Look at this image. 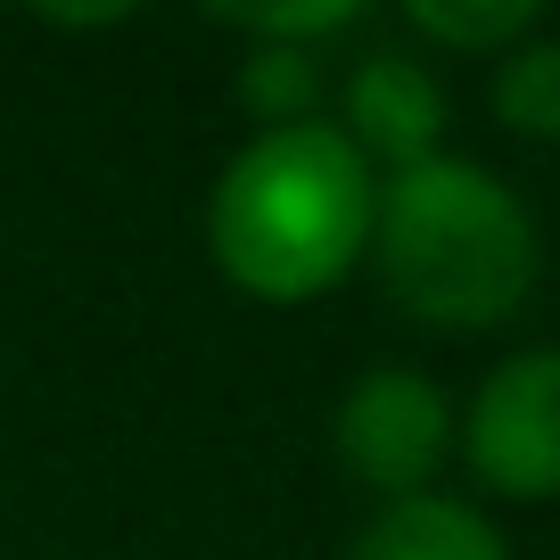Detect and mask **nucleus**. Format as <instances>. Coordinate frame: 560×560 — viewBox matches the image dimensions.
I'll use <instances>...</instances> for the list:
<instances>
[{
  "label": "nucleus",
  "mask_w": 560,
  "mask_h": 560,
  "mask_svg": "<svg viewBox=\"0 0 560 560\" xmlns=\"http://www.w3.org/2000/svg\"><path fill=\"white\" fill-rule=\"evenodd\" d=\"M454 454L503 503H560V347H511L470 387Z\"/></svg>",
  "instance_id": "obj_4"
},
{
  "label": "nucleus",
  "mask_w": 560,
  "mask_h": 560,
  "mask_svg": "<svg viewBox=\"0 0 560 560\" xmlns=\"http://www.w3.org/2000/svg\"><path fill=\"white\" fill-rule=\"evenodd\" d=\"M487 107L511 140H536V149H560V34L536 25L520 50H503L487 67Z\"/></svg>",
  "instance_id": "obj_9"
},
{
  "label": "nucleus",
  "mask_w": 560,
  "mask_h": 560,
  "mask_svg": "<svg viewBox=\"0 0 560 560\" xmlns=\"http://www.w3.org/2000/svg\"><path fill=\"white\" fill-rule=\"evenodd\" d=\"M231 100L256 116V132H289V124H322L330 116V74L322 50H280V42H240V74Z\"/></svg>",
  "instance_id": "obj_8"
},
{
  "label": "nucleus",
  "mask_w": 560,
  "mask_h": 560,
  "mask_svg": "<svg viewBox=\"0 0 560 560\" xmlns=\"http://www.w3.org/2000/svg\"><path fill=\"white\" fill-rule=\"evenodd\" d=\"M338 560H511L503 527L487 520L462 494H404V503H380L363 527L347 536Z\"/></svg>",
  "instance_id": "obj_6"
},
{
  "label": "nucleus",
  "mask_w": 560,
  "mask_h": 560,
  "mask_svg": "<svg viewBox=\"0 0 560 560\" xmlns=\"http://www.w3.org/2000/svg\"><path fill=\"white\" fill-rule=\"evenodd\" d=\"M363 264L404 322L438 338H487L511 330L536 298L544 231L494 165L445 149V158L380 182Z\"/></svg>",
  "instance_id": "obj_1"
},
{
  "label": "nucleus",
  "mask_w": 560,
  "mask_h": 560,
  "mask_svg": "<svg viewBox=\"0 0 560 560\" xmlns=\"http://www.w3.org/2000/svg\"><path fill=\"white\" fill-rule=\"evenodd\" d=\"M380 174L330 116L256 132L207 190V256L256 305H314L347 289L371 256Z\"/></svg>",
  "instance_id": "obj_2"
},
{
  "label": "nucleus",
  "mask_w": 560,
  "mask_h": 560,
  "mask_svg": "<svg viewBox=\"0 0 560 560\" xmlns=\"http://www.w3.org/2000/svg\"><path fill=\"white\" fill-rule=\"evenodd\" d=\"M536 25H544L536 0H412L404 9V42L420 58L438 50V58H487V67L503 50H520Z\"/></svg>",
  "instance_id": "obj_7"
},
{
  "label": "nucleus",
  "mask_w": 560,
  "mask_h": 560,
  "mask_svg": "<svg viewBox=\"0 0 560 560\" xmlns=\"http://www.w3.org/2000/svg\"><path fill=\"white\" fill-rule=\"evenodd\" d=\"M214 25H231L240 42H280V50H330V42L363 34L354 0H305V9H223Z\"/></svg>",
  "instance_id": "obj_10"
},
{
  "label": "nucleus",
  "mask_w": 560,
  "mask_h": 560,
  "mask_svg": "<svg viewBox=\"0 0 560 560\" xmlns=\"http://www.w3.org/2000/svg\"><path fill=\"white\" fill-rule=\"evenodd\" d=\"M330 124L347 132V149L371 165V174H412V165L445 158V124H454V100H445L438 67L412 50V42H371V50L347 58L330 91Z\"/></svg>",
  "instance_id": "obj_5"
},
{
  "label": "nucleus",
  "mask_w": 560,
  "mask_h": 560,
  "mask_svg": "<svg viewBox=\"0 0 560 560\" xmlns=\"http://www.w3.org/2000/svg\"><path fill=\"white\" fill-rule=\"evenodd\" d=\"M454 412L462 404L445 396L420 363H371L347 380L330 412V445L338 470L354 478L380 503H404V494H438L445 462H454Z\"/></svg>",
  "instance_id": "obj_3"
}]
</instances>
